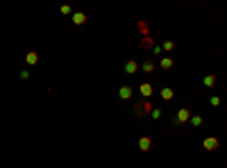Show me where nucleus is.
Instances as JSON below:
<instances>
[{
  "label": "nucleus",
  "mask_w": 227,
  "mask_h": 168,
  "mask_svg": "<svg viewBox=\"0 0 227 168\" xmlns=\"http://www.w3.org/2000/svg\"><path fill=\"white\" fill-rule=\"evenodd\" d=\"M120 98H123V100L132 98V89H130V86H120Z\"/></svg>",
  "instance_id": "5"
},
{
  "label": "nucleus",
  "mask_w": 227,
  "mask_h": 168,
  "mask_svg": "<svg viewBox=\"0 0 227 168\" xmlns=\"http://www.w3.org/2000/svg\"><path fill=\"white\" fill-rule=\"evenodd\" d=\"M136 68H139V66H136V61H127V64H125V71L130 73V75H132V73H136Z\"/></svg>",
  "instance_id": "6"
},
{
  "label": "nucleus",
  "mask_w": 227,
  "mask_h": 168,
  "mask_svg": "<svg viewBox=\"0 0 227 168\" xmlns=\"http://www.w3.org/2000/svg\"><path fill=\"white\" fill-rule=\"evenodd\" d=\"M204 84H207V86H214V84H216V77H214V75H209V77L204 80Z\"/></svg>",
  "instance_id": "11"
},
{
  "label": "nucleus",
  "mask_w": 227,
  "mask_h": 168,
  "mask_svg": "<svg viewBox=\"0 0 227 168\" xmlns=\"http://www.w3.org/2000/svg\"><path fill=\"white\" fill-rule=\"evenodd\" d=\"M188 118H191V111L188 109H180L177 111V123H186Z\"/></svg>",
  "instance_id": "1"
},
{
  "label": "nucleus",
  "mask_w": 227,
  "mask_h": 168,
  "mask_svg": "<svg viewBox=\"0 0 227 168\" xmlns=\"http://www.w3.org/2000/svg\"><path fill=\"white\" fill-rule=\"evenodd\" d=\"M170 66H173V59H170V57L161 59V68H170Z\"/></svg>",
  "instance_id": "9"
},
{
  "label": "nucleus",
  "mask_w": 227,
  "mask_h": 168,
  "mask_svg": "<svg viewBox=\"0 0 227 168\" xmlns=\"http://www.w3.org/2000/svg\"><path fill=\"white\" fill-rule=\"evenodd\" d=\"M84 20H86V16H84V14H82V12H77V14H75V16H73V23H75V25H82Z\"/></svg>",
  "instance_id": "4"
},
{
  "label": "nucleus",
  "mask_w": 227,
  "mask_h": 168,
  "mask_svg": "<svg viewBox=\"0 0 227 168\" xmlns=\"http://www.w3.org/2000/svg\"><path fill=\"white\" fill-rule=\"evenodd\" d=\"M191 123L198 127V125H202V118H200V116H193V118H191Z\"/></svg>",
  "instance_id": "12"
},
{
  "label": "nucleus",
  "mask_w": 227,
  "mask_h": 168,
  "mask_svg": "<svg viewBox=\"0 0 227 168\" xmlns=\"http://www.w3.org/2000/svg\"><path fill=\"white\" fill-rule=\"evenodd\" d=\"M27 61H30V64H34V61H36V52H30V55H27Z\"/></svg>",
  "instance_id": "13"
},
{
  "label": "nucleus",
  "mask_w": 227,
  "mask_h": 168,
  "mask_svg": "<svg viewBox=\"0 0 227 168\" xmlns=\"http://www.w3.org/2000/svg\"><path fill=\"white\" fill-rule=\"evenodd\" d=\"M173 45H175L173 41H166V43H163V48H166V50H173Z\"/></svg>",
  "instance_id": "15"
},
{
  "label": "nucleus",
  "mask_w": 227,
  "mask_h": 168,
  "mask_svg": "<svg viewBox=\"0 0 227 168\" xmlns=\"http://www.w3.org/2000/svg\"><path fill=\"white\" fill-rule=\"evenodd\" d=\"M141 93H143L145 98L152 96V86H150V84H141Z\"/></svg>",
  "instance_id": "7"
},
{
  "label": "nucleus",
  "mask_w": 227,
  "mask_h": 168,
  "mask_svg": "<svg viewBox=\"0 0 227 168\" xmlns=\"http://www.w3.org/2000/svg\"><path fill=\"white\" fill-rule=\"evenodd\" d=\"M150 145H152V141H150L148 136H143L141 141H139V148H141L143 152H148V150H150Z\"/></svg>",
  "instance_id": "2"
},
{
  "label": "nucleus",
  "mask_w": 227,
  "mask_h": 168,
  "mask_svg": "<svg viewBox=\"0 0 227 168\" xmlns=\"http://www.w3.org/2000/svg\"><path fill=\"white\" fill-rule=\"evenodd\" d=\"M211 104H214V107H218V104H220V98L214 96V98H211Z\"/></svg>",
  "instance_id": "14"
},
{
  "label": "nucleus",
  "mask_w": 227,
  "mask_h": 168,
  "mask_svg": "<svg viewBox=\"0 0 227 168\" xmlns=\"http://www.w3.org/2000/svg\"><path fill=\"white\" fill-rule=\"evenodd\" d=\"M204 148H207V150H216V148H218V139H214V136L207 139V141H204Z\"/></svg>",
  "instance_id": "3"
},
{
  "label": "nucleus",
  "mask_w": 227,
  "mask_h": 168,
  "mask_svg": "<svg viewBox=\"0 0 227 168\" xmlns=\"http://www.w3.org/2000/svg\"><path fill=\"white\" fill-rule=\"evenodd\" d=\"M143 71H145V73H152V71H155V64H152V61H143Z\"/></svg>",
  "instance_id": "8"
},
{
  "label": "nucleus",
  "mask_w": 227,
  "mask_h": 168,
  "mask_svg": "<svg viewBox=\"0 0 227 168\" xmlns=\"http://www.w3.org/2000/svg\"><path fill=\"white\" fill-rule=\"evenodd\" d=\"M161 98H163V100H170V98H173V91H170V89H163L161 91Z\"/></svg>",
  "instance_id": "10"
}]
</instances>
